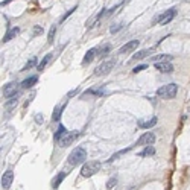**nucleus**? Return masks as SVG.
Returning <instances> with one entry per match:
<instances>
[{
	"instance_id": "obj_9",
	"label": "nucleus",
	"mask_w": 190,
	"mask_h": 190,
	"mask_svg": "<svg viewBox=\"0 0 190 190\" xmlns=\"http://www.w3.org/2000/svg\"><path fill=\"white\" fill-rule=\"evenodd\" d=\"M12 181H14V172L12 171H6L2 176V189L8 190L12 184Z\"/></svg>"
},
{
	"instance_id": "obj_27",
	"label": "nucleus",
	"mask_w": 190,
	"mask_h": 190,
	"mask_svg": "<svg viewBox=\"0 0 190 190\" xmlns=\"http://www.w3.org/2000/svg\"><path fill=\"white\" fill-rule=\"evenodd\" d=\"M37 61H38L37 58H32V59L29 61V63H28V64H26V65L23 67V70H28V69H32V67H33V65H37Z\"/></svg>"
},
{
	"instance_id": "obj_20",
	"label": "nucleus",
	"mask_w": 190,
	"mask_h": 190,
	"mask_svg": "<svg viewBox=\"0 0 190 190\" xmlns=\"http://www.w3.org/2000/svg\"><path fill=\"white\" fill-rule=\"evenodd\" d=\"M111 52V46L110 44H105V46H102V47H99V49L96 50V53L102 58V56H105V55H108V53Z\"/></svg>"
},
{
	"instance_id": "obj_23",
	"label": "nucleus",
	"mask_w": 190,
	"mask_h": 190,
	"mask_svg": "<svg viewBox=\"0 0 190 190\" xmlns=\"http://www.w3.org/2000/svg\"><path fill=\"white\" fill-rule=\"evenodd\" d=\"M94 55H96V49H90L87 53H85V56H84V64H88V63H91Z\"/></svg>"
},
{
	"instance_id": "obj_26",
	"label": "nucleus",
	"mask_w": 190,
	"mask_h": 190,
	"mask_svg": "<svg viewBox=\"0 0 190 190\" xmlns=\"http://www.w3.org/2000/svg\"><path fill=\"white\" fill-rule=\"evenodd\" d=\"M105 91L100 90V88H90V90H87L85 94H96V96H102Z\"/></svg>"
},
{
	"instance_id": "obj_1",
	"label": "nucleus",
	"mask_w": 190,
	"mask_h": 190,
	"mask_svg": "<svg viewBox=\"0 0 190 190\" xmlns=\"http://www.w3.org/2000/svg\"><path fill=\"white\" fill-rule=\"evenodd\" d=\"M87 160V151L84 148H76L73 149V151L70 152L69 158H67V161H69L70 166H78V164H82V163H85Z\"/></svg>"
},
{
	"instance_id": "obj_6",
	"label": "nucleus",
	"mask_w": 190,
	"mask_h": 190,
	"mask_svg": "<svg viewBox=\"0 0 190 190\" xmlns=\"http://www.w3.org/2000/svg\"><path fill=\"white\" fill-rule=\"evenodd\" d=\"M78 135H79V131H72V132H65L64 135H63V138H61L58 143L63 146V148H65V146H69V145H72L74 140L78 138Z\"/></svg>"
},
{
	"instance_id": "obj_28",
	"label": "nucleus",
	"mask_w": 190,
	"mask_h": 190,
	"mask_svg": "<svg viewBox=\"0 0 190 190\" xmlns=\"http://www.w3.org/2000/svg\"><path fill=\"white\" fill-rule=\"evenodd\" d=\"M116 184H117V178H110L106 182V189H113Z\"/></svg>"
},
{
	"instance_id": "obj_14",
	"label": "nucleus",
	"mask_w": 190,
	"mask_h": 190,
	"mask_svg": "<svg viewBox=\"0 0 190 190\" xmlns=\"http://www.w3.org/2000/svg\"><path fill=\"white\" fill-rule=\"evenodd\" d=\"M152 61H155V63H171V61H173V56H172V55H166V53H163V55L154 56Z\"/></svg>"
},
{
	"instance_id": "obj_22",
	"label": "nucleus",
	"mask_w": 190,
	"mask_h": 190,
	"mask_svg": "<svg viewBox=\"0 0 190 190\" xmlns=\"http://www.w3.org/2000/svg\"><path fill=\"white\" fill-rule=\"evenodd\" d=\"M64 106H65V105H64ZM64 106H56V108H55L53 116H52V120H53V122H59L61 114H63V111H64Z\"/></svg>"
},
{
	"instance_id": "obj_32",
	"label": "nucleus",
	"mask_w": 190,
	"mask_h": 190,
	"mask_svg": "<svg viewBox=\"0 0 190 190\" xmlns=\"http://www.w3.org/2000/svg\"><path fill=\"white\" fill-rule=\"evenodd\" d=\"M33 33H43V28H40V26H35V29H33Z\"/></svg>"
},
{
	"instance_id": "obj_3",
	"label": "nucleus",
	"mask_w": 190,
	"mask_h": 190,
	"mask_svg": "<svg viewBox=\"0 0 190 190\" xmlns=\"http://www.w3.org/2000/svg\"><path fill=\"white\" fill-rule=\"evenodd\" d=\"M100 163L99 161H88V163H84L82 169H81V175L84 176V178H90L93 176L94 173H97L100 171Z\"/></svg>"
},
{
	"instance_id": "obj_24",
	"label": "nucleus",
	"mask_w": 190,
	"mask_h": 190,
	"mask_svg": "<svg viewBox=\"0 0 190 190\" xmlns=\"http://www.w3.org/2000/svg\"><path fill=\"white\" fill-rule=\"evenodd\" d=\"M132 149V146H129V148H126V149H122V151H119L117 154H114V155H111V158L108 160V163H111V161H114V160H117L120 155H123V154H126V152H129Z\"/></svg>"
},
{
	"instance_id": "obj_25",
	"label": "nucleus",
	"mask_w": 190,
	"mask_h": 190,
	"mask_svg": "<svg viewBox=\"0 0 190 190\" xmlns=\"http://www.w3.org/2000/svg\"><path fill=\"white\" fill-rule=\"evenodd\" d=\"M154 152H155V149L152 148V145H148L145 151H141V152H140V157H145V155H152Z\"/></svg>"
},
{
	"instance_id": "obj_30",
	"label": "nucleus",
	"mask_w": 190,
	"mask_h": 190,
	"mask_svg": "<svg viewBox=\"0 0 190 190\" xmlns=\"http://www.w3.org/2000/svg\"><path fill=\"white\" fill-rule=\"evenodd\" d=\"M53 38H55V28H52L50 32H49V43L53 41Z\"/></svg>"
},
{
	"instance_id": "obj_18",
	"label": "nucleus",
	"mask_w": 190,
	"mask_h": 190,
	"mask_svg": "<svg viewBox=\"0 0 190 190\" xmlns=\"http://www.w3.org/2000/svg\"><path fill=\"white\" fill-rule=\"evenodd\" d=\"M50 59H52V53H47V55L41 59V63H40L38 65H37V69H38V72H41V70H44L46 69V65L50 63Z\"/></svg>"
},
{
	"instance_id": "obj_11",
	"label": "nucleus",
	"mask_w": 190,
	"mask_h": 190,
	"mask_svg": "<svg viewBox=\"0 0 190 190\" xmlns=\"http://www.w3.org/2000/svg\"><path fill=\"white\" fill-rule=\"evenodd\" d=\"M155 69L161 73H171L173 72V65L172 63H155Z\"/></svg>"
},
{
	"instance_id": "obj_10",
	"label": "nucleus",
	"mask_w": 190,
	"mask_h": 190,
	"mask_svg": "<svg viewBox=\"0 0 190 190\" xmlns=\"http://www.w3.org/2000/svg\"><path fill=\"white\" fill-rule=\"evenodd\" d=\"M17 94V84H14V82H9V84H6L5 87H3V96L5 97H14Z\"/></svg>"
},
{
	"instance_id": "obj_17",
	"label": "nucleus",
	"mask_w": 190,
	"mask_h": 190,
	"mask_svg": "<svg viewBox=\"0 0 190 190\" xmlns=\"http://www.w3.org/2000/svg\"><path fill=\"white\" fill-rule=\"evenodd\" d=\"M157 125V117H152L151 120H141L138 126L140 128H143V129H148V128H151V126H155Z\"/></svg>"
},
{
	"instance_id": "obj_5",
	"label": "nucleus",
	"mask_w": 190,
	"mask_h": 190,
	"mask_svg": "<svg viewBox=\"0 0 190 190\" xmlns=\"http://www.w3.org/2000/svg\"><path fill=\"white\" fill-rule=\"evenodd\" d=\"M175 15H176V9L175 8L167 9L166 12H163V14L157 18V23L158 24H167V23H171L172 20L175 18Z\"/></svg>"
},
{
	"instance_id": "obj_8",
	"label": "nucleus",
	"mask_w": 190,
	"mask_h": 190,
	"mask_svg": "<svg viewBox=\"0 0 190 190\" xmlns=\"http://www.w3.org/2000/svg\"><path fill=\"white\" fill-rule=\"evenodd\" d=\"M138 44H140L138 40H132V41H129V43H126V44L122 46L120 49H119V53H120V55H123V53H131V52H134L135 49H137Z\"/></svg>"
},
{
	"instance_id": "obj_15",
	"label": "nucleus",
	"mask_w": 190,
	"mask_h": 190,
	"mask_svg": "<svg viewBox=\"0 0 190 190\" xmlns=\"http://www.w3.org/2000/svg\"><path fill=\"white\" fill-rule=\"evenodd\" d=\"M65 176H67V173H64V172L58 173V175L55 176V178L52 180V187H53V189H58V187H59V184L64 181V178H65Z\"/></svg>"
},
{
	"instance_id": "obj_13",
	"label": "nucleus",
	"mask_w": 190,
	"mask_h": 190,
	"mask_svg": "<svg viewBox=\"0 0 190 190\" xmlns=\"http://www.w3.org/2000/svg\"><path fill=\"white\" fill-rule=\"evenodd\" d=\"M152 53V49H145V50H138V52H135L134 53V56H132V61H140V59H143L146 56H149Z\"/></svg>"
},
{
	"instance_id": "obj_31",
	"label": "nucleus",
	"mask_w": 190,
	"mask_h": 190,
	"mask_svg": "<svg viewBox=\"0 0 190 190\" xmlns=\"http://www.w3.org/2000/svg\"><path fill=\"white\" fill-rule=\"evenodd\" d=\"M119 29H122V24H117V26H111V28H110V31H111V33H114V32H117Z\"/></svg>"
},
{
	"instance_id": "obj_19",
	"label": "nucleus",
	"mask_w": 190,
	"mask_h": 190,
	"mask_svg": "<svg viewBox=\"0 0 190 190\" xmlns=\"http://www.w3.org/2000/svg\"><path fill=\"white\" fill-rule=\"evenodd\" d=\"M37 81H38V76H31V78H28V79L23 81V82H22V87H23V88H31L32 85L37 84Z\"/></svg>"
},
{
	"instance_id": "obj_4",
	"label": "nucleus",
	"mask_w": 190,
	"mask_h": 190,
	"mask_svg": "<svg viewBox=\"0 0 190 190\" xmlns=\"http://www.w3.org/2000/svg\"><path fill=\"white\" fill-rule=\"evenodd\" d=\"M116 65V59H108V61H102L96 69H94V74L96 76H102V74H108Z\"/></svg>"
},
{
	"instance_id": "obj_12",
	"label": "nucleus",
	"mask_w": 190,
	"mask_h": 190,
	"mask_svg": "<svg viewBox=\"0 0 190 190\" xmlns=\"http://www.w3.org/2000/svg\"><path fill=\"white\" fill-rule=\"evenodd\" d=\"M18 33H20V29H18V28H11L8 32H6V35L3 37L2 43H8V41H11V40H12V38H15Z\"/></svg>"
},
{
	"instance_id": "obj_2",
	"label": "nucleus",
	"mask_w": 190,
	"mask_h": 190,
	"mask_svg": "<svg viewBox=\"0 0 190 190\" xmlns=\"http://www.w3.org/2000/svg\"><path fill=\"white\" fill-rule=\"evenodd\" d=\"M178 93V85L176 84H167L163 85L157 90V96H160L161 99H173Z\"/></svg>"
},
{
	"instance_id": "obj_16",
	"label": "nucleus",
	"mask_w": 190,
	"mask_h": 190,
	"mask_svg": "<svg viewBox=\"0 0 190 190\" xmlns=\"http://www.w3.org/2000/svg\"><path fill=\"white\" fill-rule=\"evenodd\" d=\"M18 93L15 94V96L14 97H9L8 100H6V102H5V108H6V110H12V108H15L17 106V104H18Z\"/></svg>"
},
{
	"instance_id": "obj_7",
	"label": "nucleus",
	"mask_w": 190,
	"mask_h": 190,
	"mask_svg": "<svg viewBox=\"0 0 190 190\" xmlns=\"http://www.w3.org/2000/svg\"><path fill=\"white\" fill-rule=\"evenodd\" d=\"M155 143V134L154 132H146L141 134V137L137 140V146H143V145H154Z\"/></svg>"
},
{
	"instance_id": "obj_29",
	"label": "nucleus",
	"mask_w": 190,
	"mask_h": 190,
	"mask_svg": "<svg viewBox=\"0 0 190 190\" xmlns=\"http://www.w3.org/2000/svg\"><path fill=\"white\" fill-rule=\"evenodd\" d=\"M145 69H148V65H146V64H143V65H137V67H135V69L132 70V73H138V72L145 70Z\"/></svg>"
},
{
	"instance_id": "obj_21",
	"label": "nucleus",
	"mask_w": 190,
	"mask_h": 190,
	"mask_svg": "<svg viewBox=\"0 0 190 190\" xmlns=\"http://www.w3.org/2000/svg\"><path fill=\"white\" fill-rule=\"evenodd\" d=\"M67 132V129L63 126V125H59L58 126V129H56V132H55V135H53V138H55V141H59L61 138H63V135Z\"/></svg>"
}]
</instances>
